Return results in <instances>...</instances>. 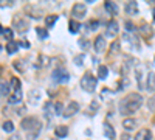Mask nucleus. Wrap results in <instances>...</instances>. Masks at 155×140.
<instances>
[{
  "label": "nucleus",
  "mask_w": 155,
  "mask_h": 140,
  "mask_svg": "<svg viewBox=\"0 0 155 140\" xmlns=\"http://www.w3.org/2000/svg\"><path fill=\"white\" fill-rule=\"evenodd\" d=\"M14 123H12L11 120H6V121H3V125H2V129L5 131V132H12L14 131Z\"/></svg>",
  "instance_id": "26"
},
{
  "label": "nucleus",
  "mask_w": 155,
  "mask_h": 140,
  "mask_svg": "<svg viewBox=\"0 0 155 140\" xmlns=\"http://www.w3.org/2000/svg\"><path fill=\"white\" fill-rule=\"evenodd\" d=\"M51 76H53V81L54 83H62L64 84V83H68L70 81V73L64 67H58L53 72V75H51Z\"/></svg>",
  "instance_id": "4"
},
{
  "label": "nucleus",
  "mask_w": 155,
  "mask_h": 140,
  "mask_svg": "<svg viewBox=\"0 0 155 140\" xmlns=\"http://www.w3.org/2000/svg\"><path fill=\"white\" fill-rule=\"evenodd\" d=\"M153 20H155V9H153Z\"/></svg>",
  "instance_id": "43"
},
{
  "label": "nucleus",
  "mask_w": 155,
  "mask_h": 140,
  "mask_svg": "<svg viewBox=\"0 0 155 140\" xmlns=\"http://www.w3.org/2000/svg\"><path fill=\"white\" fill-rule=\"evenodd\" d=\"M12 64H14V69L19 70V72H23V70H25V69H23V61H14Z\"/></svg>",
  "instance_id": "33"
},
{
  "label": "nucleus",
  "mask_w": 155,
  "mask_h": 140,
  "mask_svg": "<svg viewBox=\"0 0 155 140\" xmlns=\"http://www.w3.org/2000/svg\"><path fill=\"white\" fill-rule=\"evenodd\" d=\"M68 30H70V33L76 34L78 31L81 30V23L78 22V20H74V19H71V20L68 22Z\"/></svg>",
  "instance_id": "21"
},
{
  "label": "nucleus",
  "mask_w": 155,
  "mask_h": 140,
  "mask_svg": "<svg viewBox=\"0 0 155 140\" xmlns=\"http://www.w3.org/2000/svg\"><path fill=\"white\" fill-rule=\"evenodd\" d=\"M9 86H11V89H12V92H14V90H20V80L14 76V78L11 80Z\"/></svg>",
  "instance_id": "28"
},
{
  "label": "nucleus",
  "mask_w": 155,
  "mask_h": 140,
  "mask_svg": "<svg viewBox=\"0 0 155 140\" xmlns=\"http://www.w3.org/2000/svg\"><path fill=\"white\" fill-rule=\"evenodd\" d=\"M137 126H138V120L134 118V117H130V118H124V120H123V128H124L126 131H134Z\"/></svg>",
  "instance_id": "11"
},
{
  "label": "nucleus",
  "mask_w": 155,
  "mask_h": 140,
  "mask_svg": "<svg viewBox=\"0 0 155 140\" xmlns=\"http://www.w3.org/2000/svg\"><path fill=\"white\" fill-rule=\"evenodd\" d=\"M44 115L45 118L50 121L53 117H56V114H54V103H51V101H47L45 106H44Z\"/></svg>",
  "instance_id": "9"
},
{
  "label": "nucleus",
  "mask_w": 155,
  "mask_h": 140,
  "mask_svg": "<svg viewBox=\"0 0 155 140\" xmlns=\"http://www.w3.org/2000/svg\"><path fill=\"white\" fill-rule=\"evenodd\" d=\"M87 27H88V30L90 31H95V30H98V27H99V22L95 19V20H90L88 23H87Z\"/></svg>",
  "instance_id": "31"
},
{
  "label": "nucleus",
  "mask_w": 155,
  "mask_h": 140,
  "mask_svg": "<svg viewBox=\"0 0 155 140\" xmlns=\"http://www.w3.org/2000/svg\"><path fill=\"white\" fill-rule=\"evenodd\" d=\"M116 50H120V44L118 42H113L110 47V53H116Z\"/></svg>",
  "instance_id": "37"
},
{
  "label": "nucleus",
  "mask_w": 155,
  "mask_h": 140,
  "mask_svg": "<svg viewBox=\"0 0 155 140\" xmlns=\"http://www.w3.org/2000/svg\"><path fill=\"white\" fill-rule=\"evenodd\" d=\"M20 101H22V90H14L11 94V97L8 98L9 104H19Z\"/></svg>",
  "instance_id": "15"
},
{
  "label": "nucleus",
  "mask_w": 155,
  "mask_h": 140,
  "mask_svg": "<svg viewBox=\"0 0 155 140\" xmlns=\"http://www.w3.org/2000/svg\"><path fill=\"white\" fill-rule=\"evenodd\" d=\"M126 30H127V33H129V31H130V33H134V31H135V25H134L132 22L126 20Z\"/></svg>",
  "instance_id": "34"
},
{
  "label": "nucleus",
  "mask_w": 155,
  "mask_h": 140,
  "mask_svg": "<svg viewBox=\"0 0 155 140\" xmlns=\"http://www.w3.org/2000/svg\"><path fill=\"white\" fill-rule=\"evenodd\" d=\"M16 30H17V33H20V34H23V33H27L28 31V22L27 20H17L16 22Z\"/></svg>",
  "instance_id": "19"
},
{
  "label": "nucleus",
  "mask_w": 155,
  "mask_h": 140,
  "mask_svg": "<svg viewBox=\"0 0 155 140\" xmlns=\"http://www.w3.org/2000/svg\"><path fill=\"white\" fill-rule=\"evenodd\" d=\"M81 89H84L85 92H95V89H96V84H98V78L96 76H93L92 72H85L84 76L81 78Z\"/></svg>",
  "instance_id": "3"
},
{
  "label": "nucleus",
  "mask_w": 155,
  "mask_h": 140,
  "mask_svg": "<svg viewBox=\"0 0 155 140\" xmlns=\"http://www.w3.org/2000/svg\"><path fill=\"white\" fill-rule=\"evenodd\" d=\"M104 8H106V11L109 12V14H112V16L118 14V5H116L115 2H106L104 3Z\"/></svg>",
  "instance_id": "18"
},
{
  "label": "nucleus",
  "mask_w": 155,
  "mask_h": 140,
  "mask_svg": "<svg viewBox=\"0 0 155 140\" xmlns=\"http://www.w3.org/2000/svg\"><path fill=\"white\" fill-rule=\"evenodd\" d=\"M6 52H8L9 55H14L16 52H19V44H17L16 41L6 42Z\"/></svg>",
  "instance_id": "20"
},
{
  "label": "nucleus",
  "mask_w": 155,
  "mask_h": 140,
  "mask_svg": "<svg viewBox=\"0 0 155 140\" xmlns=\"http://www.w3.org/2000/svg\"><path fill=\"white\" fill-rule=\"evenodd\" d=\"M118 31H120L118 22L116 20H109L107 27H106V36L107 37H115V36H118Z\"/></svg>",
  "instance_id": "7"
},
{
  "label": "nucleus",
  "mask_w": 155,
  "mask_h": 140,
  "mask_svg": "<svg viewBox=\"0 0 155 140\" xmlns=\"http://www.w3.org/2000/svg\"><path fill=\"white\" fill-rule=\"evenodd\" d=\"M87 14V6L84 3H74L73 8H71V16L76 19H84Z\"/></svg>",
  "instance_id": "5"
},
{
  "label": "nucleus",
  "mask_w": 155,
  "mask_h": 140,
  "mask_svg": "<svg viewBox=\"0 0 155 140\" xmlns=\"http://www.w3.org/2000/svg\"><path fill=\"white\" fill-rule=\"evenodd\" d=\"M0 87H2V89H0V94H2V97L5 98V97H11V86L9 84H6L5 81H2V84H0Z\"/></svg>",
  "instance_id": "22"
},
{
  "label": "nucleus",
  "mask_w": 155,
  "mask_h": 140,
  "mask_svg": "<svg viewBox=\"0 0 155 140\" xmlns=\"http://www.w3.org/2000/svg\"><path fill=\"white\" fill-rule=\"evenodd\" d=\"M41 89H31V92H30V95H28V100H30V104H33V106H36L39 101H41Z\"/></svg>",
  "instance_id": "10"
},
{
  "label": "nucleus",
  "mask_w": 155,
  "mask_h": 140,
  "mask_svg": "<svg viewBox=\"0 0 155 140\" xmlns=\"http://www.w3.org/2000/svg\"><path fill=\"white\" fill-rule=\"evenodd\" d=\"M56 22H58V16H56V14H48V16H45V27L51 28Z\"/></svg>",
  "instance_id": "23"
},
{
  "label": "nucleus",
  "mask_w": 155,
  "mask_h": 140,
  "mask_svg": "<svg viewBox=\"0 0 155 140\" xmlns=\"http://www.w3.org/2000/svg\"><path fill=\"white\" fill-rule=\"evenodd\" d=\"M104 135H106V138H109V140H115V138H116V132H115V129H113L112 125L104 123Z\"/></svg>",
  "instance_id": "14"
},
{
  "label": "nucleus",
  "mask_w": 155,
  "mask_h": 140,
  "mask_svg": "<svg viewBox=\"0 0 155 140\" xmlns=\"http://www.w3.org/2000/svg\"><path fill=\"white\" fill-rule=\"evenodd\" d=\"M134 140H152V134H150V131L149 129H140L138 132H137V135L134 137Z\"/></svg>",
  "instance_id": "13"
},
{
  "label": "nucleus",
  "mask_w": 155,
  "mask_h": 140,
  "mask_svg": "<svg viewBox=\"0 0 155 140\" xmlns=\"http://www.w3.org/2000/svg\"><path fill=\"white\" fill-rule=\"evenodd\" d=\"M53 140H58V138H53Z\"/></svg>",
  "instance_id": "44"
},
{
  "label": "nucleus",
  "mask_w": 155,
  "mask_h": 140,
  "mask_svg": "<svg viewBox=\"0 0 155 140\" xmlns=\"http://www.w3.org/2000/svg\"><path fill=\"white\" fill-rule=\"evenodd\" d=\"M25 114V108H20V109H17V115H23Z\"/></svg>",
  "instance_id": "40"
},
{
  "label": "nucleus",
  "mask_w": 155,
  "mask_h": 140,
  "mask_svg": "<svg viewBox=\"0 0 155 140\" xmlns=\"http://www.w3.org/2000/svg\"><path fill=\"white\" fill-rule=\"evenodd\" d=\"M135 75H137V81L140 84V89H143V83H141V69H137L135 70Z\"/></svg>",
  "instance_id": "35"
},
{
  "label": "nucleus",
  "mask_w": 155,
  "mask_h": 140,
  "mask_svg": "<svg viewBox=\"0 0 155 140\" xmlns=\"http://www.w3.org/2000/svg\"><path fill=\"white\" fill-rule=\"evenodd\" d=\"M143 97H141L140 94H137V92H132V94H129V95H126L121 101H120V112L123 114V115H129V114H134V112H137L140 108H141V104H143Z\"/></svg>",
  "instance_id": "1"
},
{
  "label": "nucleus",
  "mask_w": 155,
  "mask_h": 140,
  "mask_svg": "<svg viewBox=\"0 0 155 140\" xmlns=\"http://www.w3.org/2000/svg\"><path fill=\"white\" fill-rule=\"evenodd\" d=\"M147 108H149V111L155 112V97H150L147 100Z\"/></svg>",
  "instance_id": "32"
},
{
  "label": "nucleus",
  "mask_w": 155,
  "mask_h": 140,
  "mask_svg": "<svg viewBox=\"0 0 155 140\" xmlns=\"http://www.w3.org/2000/svg\"><path fill=\"white\" fill-rule=\"evenodd\" d=\"M121 140H129V134H123L121 135Z\"/></svg>",
  "instance_id": "41"
},
{
  "label": "nucleus",
  "mask_w": 155,
  "mask_h": 140,
  "mask_svg": "<svg viewBox=\"0 0 155 140\" xmlns=\"http://www.w3.org/2000/svg\"><path fill=\"white\" fill-rule=\"evenodd\" d=\"M54 134H56V137H58V138H64V137H67V135H68V126H64V125L56 126Z\"/></svg>",
  "instance_id": "16"
},
{
  "label": "nucleus",
  "mask_w": 155,
  "mask_h": 140,
  "mask_svg": "<svg viewBox=\"0 0 155 140\" xmlns=\"http://www.w3.org/2000/svg\"><path fill=\"white\" fill-rule=\"evenodd\" d=\"M64 112H65L64 111V104L61 103V101H56L54 103V114L56 115H64Z\"/></svg>",
  "instance_id": "29"
},
{
  "label": "nucleus",
  "mask_w": 155,
  "mask_h": 140,
  "mask_svg": "<svg viewBox=\"0 0 155 140\" xmlns=\"http://www.w3.org/2000/svg\"><path fill=\"white\" fill-rule=\"evenodd\" d=\"M79 45H82V48H87L88 47V42L85 39H82V41H79Z\"/></svg>",
  "instance_id": "39"
},
{
  "label": "nucleus",
  "mask_w": 155,
  "mask_h": 140,
  "mask_svg": "<svg viewBox=\"0 0 155 140\" xmlns=\"http://www.w3.org/2000/svg\"><path fill=\"white\" fill-rule=\"evenodd\" d=\"M74 62H76V66H82V62H84V55L76 56V58H74Z\"/></svg>",
  "instance_id": "36"
},
{
  "label": "nucleus",
  "mask_w": 155,
  "mask_h": 140,
  "mask_svg": "<svg viewBox=\"0 0 155 140\" xmlns=\"http://www.w3.org/2000/svg\"><path fill=\"white\" fill-rule=\"evenodd\" d=\"M19 45H22V47H30V44H28V42H25V41H23V42H20Z\"/></svg>",
  "instance_id": "42"
},
{
  "label": "nucleus",
  "mask_w": 155,
  "mask_h": 140,
  "mask_svg": "<svg viewBox=\"0 0 155 140\" xmlns=\"http://www.w3.org/2000/svg\"><path fill=\"white\" fill-rule=\"evenodd\" d=\"M36 33H37V36H39V39H42V41L48 37V31L44 30V28H41V27H37V28H36Z\"/></svg>",
  "instance_id": "30"
},
{
  "label": "nucleus",
  "mask_w": 155,
  "mask_h": 140,
  "mask_svg": "<svg viewBox=\"0 0 155 140\" xmlns=\"http://www.w3.org/2000/svg\"><path fill=\"white\" fill-rule=\"evenodd\" d=\"M107 75H109V69L106 66H99L98 67V78L99 80H106Z\"/></svg>",
  "instance_id": "24"
},
{
  "label": "nucleus",
  "mask_w": 155,
  "mask_h": 140,
  "mask_svg": "<svg viewBox=\"0 0 155 140\" xmlns=\"http://www.w3.org/2000/svg\"><path fill=\"white\" fill-rule=\"evenodd\" d=\"M78 112H79V103H78V101H68V106L65 108V112H64L62 117L64 118H70Z\"/></svg>",
  "instance_id": "6"
},
{
  "label": "nucleus",
  "mask_w": 155,
  "mask_h": 140,
  "mask_svg": "<svg viewBox=\"0 0 155 140\" xmlns=\"http://www.w3.org/2000/svg\"><path fill=\"white\" fill-rule=\"evenodd\" d=\"M0 31H2V37H3V39H8V42L12 41V30L11 28L2 27V28H0Z\"/></svg>",
  "instance_id": "25"
},
{
  "label": "nucleus",
  "mask_w": 155,
  "mask_h": 140,
  "mask_svg": "<svg viewBox=\"0 0 155 140\" xmlns=\"http://www.w3.org/2000/svg\"><path fill=\"white\" fill-rule=\"evenodd\" d=\"M140 31L143 33V34H144L146 37H149V36L152 34V28L149 27L147 23H141V27H140Z\"/></svg>",
  "instance_id": "27"
},
{
  "label": "nucleus",
  "mask_w": 155,
  "mask_h": 140,
  "mask_svg": "<svg viewBox=\"0 0 155 140\" xmlns=\"http://www.w3.org/2000/svg\"><path fill=\"white\" fill-rule=\"evenodd\" d=\"M22 129H25L28 132V140H34L39 132H41V121H39L36 117H27L20 121Z\"/></svg>",
  "instance_id": "2"
},
{
  "label": "nucleus",
  "mask_w": 155,
  "mask_h": 140,
  "mask_svg": "<svg viewBox=\"0 0 155 140\" xmlns=\"http://www.w3.org/2000/svg\"><path fill=\"white\" fill-rule=\"evenodd\" d=\"M124 9H126V14L137 16L138 14V3L137 2H127L126 6H124Z\"/></svg>",
  "instance_id": "12"
},
{
  "label": "nucleus",
  "mask_w": 155,
  "mask_h": 140,
  "mask_svg": "<svg viewBox=\"0 0 155 140\" xmlns=\"http://www.w3.org/2000/svg\"><path fill=\"white\" fill-rule=\"evenodd\" d=\"M146 89L149 92H155V73L150 72L147 75V80H146Z\"/></svg>",
  "instance_id": "17"
},
{
  "label": "nucleus",
  "mask_w": 155,
  "mask_h": 140,
  "mask_svg": "<svg viewBox=\"0 0 155 140\" xmlns=\"http://www.w3.org/2000/svg\"><path fill=\"white\" fill-rule=\"evenodd\" d=\"M93 48L96 53H102L106 50V36H98L95 42H93Z\"/></svg>",
  "instance_id": "8"
},
{
  "label": "nucleus",
  "mask_w": 155,
  "mask_h": 140,
  "mask_svg": "<svg viewBox=\"0 0 155 140\" xmlns=\"http://www.w3.org/2000/svg\"><path fill=\"white\" fill-rule=\"evenodd\" d=\"M8 140H22V137H20L19 134H12V135H11Z\"/></svg>",
  "instance_id": "38"
}]
</instances>
